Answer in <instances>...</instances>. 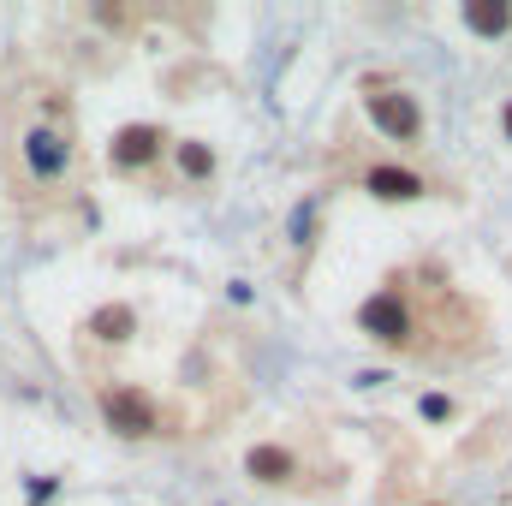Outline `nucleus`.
Here are the masks:
<instances>
[{"mask_svg":"<svg viewBox=\"0 0 512 506\" xmlns=\"http://www.w3.org/2000/svg\"><path fill=\"white\" fill-rule=\"evenodd\" d=\"M6 149H12V197L60 203L84 185V149H78V114L60 84L24 78L6 102Z\"/></svg>","mask_w":512,"mask_h":506,"instance_id":"nucleus-1","label":"nucleus"},{"mask_svg":"<svg viewBox=\"0 0 512 506\" xmlns=\"http://www.w3.org/2000/svg\"><path fill=\"white\" fill-rule=\"evenodd\" d=\"M453 280H435V286H417V268L405 274H387L382 292L358 310V328L364 340H376L382 352H405V358H423V334H459L453 322H441V304H453Z\"/></svg>","mask_w":512,"mask_h":506,"instance_id":"nucleus-2","label":"nucleus"},{"mask_svg":"<svg viewBox=\"0 0 512 506\" xmlns=\"http://www.w3.org/2000/svg\"><path fill=\"white\" fill-rule=\"evenodd\" d=\"M96 405H102V423H108L120 441H149V435L167 429L161 399H155L149 387H137V381H114V387H102Z\"/></svg>","mask_w":512,"mask_h":506,"instance_id":"nucleus-3","label":"nucleus"},{"mask_svg":"<svg viewBox=\"0 0 512 506\" xmlns=\"http://www.w3.org/2000/svg\"><path fill=\"white\" fill-rule=\"evenodd\" d=\"M364 114H370L376 131L393 137V143H417V137H423V108H417V96L399 90V84L370 78V84H364Z\"/></svg>","mask_w":512,"mask_h":506,"instance_id":"nucleus-4","label":"nucleus"},{"mask_svg":"<svg viewBox=\"0 0 512 506\" xmlns=\"http://www.w3.org/2000/svg\"><path fill=\"white\" fill-rule=\"evenodd\" d=\"M167 149H173V137L155 126V120H131V126H120L114 143H108V167H114L120 179H143L149 167H161Z\"/></svg>","mask_w":512,"mask_h":506,"instance_id":"nucleus-5","label":"nucleus"},{"mask_svg":"<svg viewBox=\"0 0 512 506\" xmlns=\"http://www.w3.org/2000/svg\"><path fill=\"white\" fill-rule=\"evenodd\" d=\"M358 185H364L376 203H417V197L435 191L423 173H411V167H399V161H370V167L358 173Z\"/></svg>","mask_w":512,"mask_h":506,"instance_id":"nucleus-6","label":"nucleus"},{"mask_svg":"<svg viewBox=\"0 0 512 506\" xmlns=\"http://www.w3.org/2000/svg\"><path fill=\"white\" fill-rule=\"evenodd\" d=\"M245 471H251L256 483H268V489H298L304 483V459L292 447H280V441H256L251 453H245Z\"/></svg>","mask_w":512,"mask_h":506,"instance_id":"nucleus-7","label":"nucleus"},{"mask_svg":"<svg viewBox=\"0 0 512 506\" xmlns=\"http://www.w3.org/2000/svg\"><path fill=\"white\" fill-rule=\"evenodd\" d=\"M167 155H173V167H179L185 185H209V179H215V149H209L203 137H179Z\"/></svg>","mask_w":512,"mask_h":506,"instance_id":"nucleus-8","label":"nucleus"},{"mask_svg":"<svg viewBox=\"0 0 512 506\" xmlns=\"http://www.w3.org/2000/svg\"><path fill=\"white\" fill-rule=\"evenodd\" d=\"M131 328H137V316H131V304H102L90 322H84V334L90 340H102V346H126Z\"/></svg>","mask_w":512,"mask_h":506,"instance_id":"nucleus-9","label":"nucleus"},{"mask_svg":"<svg viewBox=\"0 0 512 506\" xmlns=\"http://www.w3.org/2000/svg\"><path fill=\"white\" fill-rule=\"evenodd\" d=\"M465 24H471L477 36H507V30H512V6H507V0H495V6H483V0H477V6H465Z\"/></svg>","mask_w":512,"mask_h":506,"instance_id":"nucleus-10","label":"nucleus"},{"mask_svg":"<svg viewBox=\"0 0 512 506\" xmlns=\"http://www.w3.org/2000/svg\"><path fill=\"white\" fill-rule=\"evenodd\" d=\"M423 411H429V417H453V399H441V393H429V399H423Z\"/></svg>","mask_w":512,"mask_h":506,"instance_id":"nucleus-11","label":"nucleus"},{"mask_svg":"<svg viewBox=\"0 0 512 506\" xmlns=\"http://www.w3.org/2000/svg\"><path fill=\"white\" fill-rule=\"evenodd\" d=\"M501 131H507V143H512V96H507V108H501Z\"/></svg>","mask_w":512,"mask_h":506,"instance_id":"nucleus-12","label":"nucleus"}]
</instances>
